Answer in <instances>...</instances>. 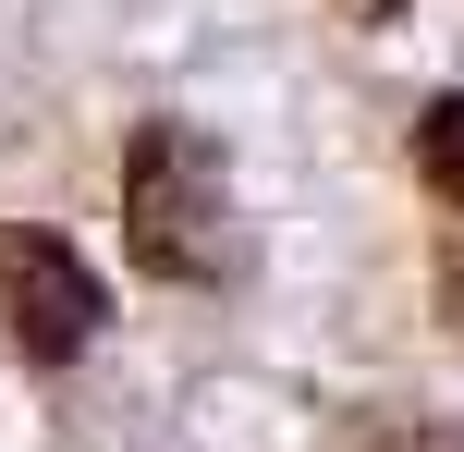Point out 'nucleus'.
Segmentation results:
<instances>
[{"instance_id": "f03ea898", "label": "nucleus", "mask_w": 464, "mask_h": 452, "mask_svg": "<svg viewBox=\"0 0 464 452\" xmlns=\"http://www.w3.org/2000/svg\"><path fill=\"white\" fill-rule=\"evenodd\" d=\"M0 318H13V342L37 367H73L98 342V318H111V293H98V269L73 257L62 233H37V220H0Z\"/></svg>"}, {"instance_id": "f257e3e1", "label": "nucleus", "mask_w": 464, "mask_h": 452, "mask_svg": "<svg viewBox=\"0 0 464 452\" xmlns=\"http://www.w3.org/2000/svg\"><path fill=\"white\" fill-rule=\"evenodd\" d=\"M122 245H135L147 282H220L232 171L196 122H135V147H122Z\"/></svg>"}, {"instance_id": "7ed1b4c3", "label": "nucleus", "mask_w": 464, "mask_h": 452, "mask_svg": "<svg viewBox=\"0 0 464 452\" xmlns=\"http://www.w3.org/2000/svg\"><path fill=\"white\" fill-rule=\"evenodd\" d=\"M416 184L440 208H464V98H428L416 111Z\"/></svg>"}, {"instance_id": "20e7f679", "label": "nucleus", "mask_w": 464, "mask_h": 452, "mask_svg": "<svg viewBox=\"0 0 464 452\" xmlns=\"http://www.w3.org/2000/svg\"><path fill=\"white\" fill-rule=\"evenodd\" d=\"M343 452H464V428L452 416H392V404H367L343 428Z\"/></svg>"}, {"instance_id": "39448f33", "label": "nucleus", "mask_w": 464, "mask_h": 452, "mask_svg": "<svg viewBox=\"0 0 464 452\" xmlns=\"http://www.w3.org/2000/svg\"><path fill=\"white\" fill-rule=\"evenodd\" d=\"M330 13H343V24H392L403 0H330Z\"/></svg>"}]
</instances>
